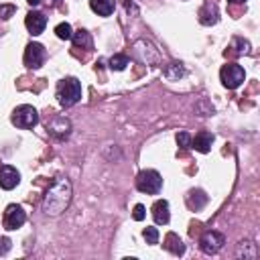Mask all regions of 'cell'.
<instances>
[{
    "label": "cell",
    "mask_w": 260,
    "mask_h": 260,
    "mask_svg": "<svg viewBox=\"0 0 260 260\" xmlns=\"http://www.w3.org/2000/svg\"><path fill=\"white\" fill-rule=\"evenodd\" d=\"M217 18H219V14H217V8H215V4H205L201 10H199V22L201 24H205V26H211V24H215L217 22Z\"/></svg>",
    "instance_id": "16"
},
{
    "label": "cell",
    "mask_w": 260,
    "mask_h": 260,
    "mask_svg": "<svg viewBox=\"0 0 260 260\" xmlns=\"http://www.w3.org/2000/svg\"><path fill=\"white\" fill-rule=\"evenodd\" d=\"M132 53H134V57H136L140 63H144V65H152V63H156V61L160 59L156 47H154L150 41H146V39H138V41L132 45Z\"/></svg>",
    "instance_id": "6"
},
{
    "label": "cell",
    "mask_w": 260,
    "mask_h": 260,
    "mask_svg": "<svg viewBox=\"0 0 260 260\" xmlns=\"http://www.w3.org/2000/svg\"><path fill=\"white\" fill-rule=\"evenodd\" d=\"M45 61V47L41 43H28L24 49V65L30 69H39Z\"/></svg>",
    "instance_id": "9"
},
{
    "label": "cell",
    "mask_w": 260,
    "mask_h": 260,
    "mask_svg": "<svg viewBox=\"0 0 260 260\" xmlns=\"http://www.w3.org/2000/svg\"><path fill=\"white\" fill-rule=\"evenodd\" d=\"M71 41H73V45H75L77 49H85V51H89V49L93 47L91 35H89L87 30H83V28L75 30V32H73V37H71Z\"/></svg>",
    "instance_id": "18"
},
{
    "label": "cell",
    "mask_w": 260,
    "mask_h": 260,
    "mask_svg": "<svg viewBox=\"0 0 260 260\" xmlns=\"http://www.w3.org/2000/svg\"><path fill=\"white\" fill-rule=\"evenodd\" d=\"M183 67H181V63H177V61H173V63H169L167 65V69H165V75H167V79H171V81H177L179 77H183Z\"/></svg>",
    "instance_id": "22"
},
{
    "label": "cell",
    "mask_w": 260,
    "mask_h": 260,
    "mask_svg": "<svg viewBox=\"0 0 260 260\" xmlns=\"http://www.w3.org/2000/svg\"><path fill=\"white\" fill-rule=\"evenodd\" d=\"M14 12H16V6H14V4H0V18H2V20L12 18Z\"/></svg>",
    "instance_id": "26"
},
{
    "label": "cell",
    "mask_w": 260,
    "mask_h": 260,
    "mask_svg": "<svg viewBox=\"0 0 260 260\" xmlns=\"http://www.w3.org/2000/svg\"><path fill=\"white\" fill-rule=\"evenodd\" d=\"M4 228L8 230V232H12V230H18V228H22V223L26 221V213H24V209L20 207V205H8L6 207V211H4Z\"/></svg>",
    "instance_id": "8"
},
{
    "label": "cell",
    "mask_w": 260,
    "mask_h": 260,
    "mask_svg": "<svg viewBox=\"0 0 260 260\" xmlns=\"http://www.w3.org/2000/svg\"><path fill=\"white\" fill-rule=\"evenodd\" d=\"M223 244H225V238H223V234H219V232H215V230H207L201 238H199V248H201V252L203 254H217L221 248H223Z\"/></svg>",
    "instance_id": "7"
},
{
    "label": "cell",
    "mask_w": 260,
    "mask_h": 260,
    "mask_svg": "<svg viewBox=\"0 0 260 260\" xmlns=\"http://www.w3.org/2000/svg\"><path fill=\"white\" fill-rule=\"evenodd\" d=\"M126 65H128V57H126V55L116 53V55L110 57V69H112V71H124Z\"/></svg>",
    "instance_id": "21"
},
{
    "label": "cell",
    "mask_w": 260,
    "mask_h": 260,
    "mask_svg": "<svg viewBox=\"0 0 260 260\" xmlns=\"http://www.w3.org/2000/svg\"><path fill=\"white\" fill-rule=\"evenodd\" d=\"M0 244H2V248H0V254H6V252L10 250V240H8V238H2V240H0Z\"/></svg>",
    "instance_id": "30"
},
{
    "label": "cell",
    "mask_w": 260,
    "mask_h": 260,
    "mask_svg": "<svg viewBox=\"0 0 260 260\" xmlns=\"http://www.w3.org/2000/svg\"><path fill=\"white\" fill-rule=\"evenodd\" d=\"M57 102L63 108H71L81 100V83L77 77H65L57 83Z\"/></svg>",
    "instance_id": "2"
},
{
    "label": "cell",
    "mask_w": 260,
    "mask_h": 260,
    "mask_svg": "<svg viewBox=\"0 0 260 260\" xmlns=\"http://www.w3.org/2000/svg\"><path fill=\"white\" fill-rule=\"evenodd\" d=\"M142 236H144L146 244H158V230L156 228H144Z\"/></svg>",
    "instance_id": "25"
},
{
    "label": "cell",
    "mask_w": 260,
    "mask_h": 260,
    "mask_svg": "<svg viewBox=\"0 0 260 260\" xmlns=\"http://www.w3.org/2000/svg\"><path fill=\"white\" fill-rule=\"evenodd\" d=\"M124 6H126V10H128V12H132V14H138V6H136L132 0H126V4H124Z\"/></svg>",
    "instance_id": "29"
},
{
    "label": "cell",
    "mask_w": 260,
    "mask_h": 260,
    "mask_svg": "<svg viewBox=\"0 0 260 260\" xmlns=\"http://www.w3.org/2000/svg\"><path fill=\"white\" fill-rule=\"evenodd\" d=\"M136 189L140 193H146V195H156L162 189V177L154 169L140 171L136 177Z\"/></svg>",
    "instance_id": "3"
},
{
    "label": "cell",
    "mask_w": 260,
    "mask_h": 260,
    "mask_svg": "<svg viewBox=\"0 0 260 260\" xmlns=\"http://www.w3.org/2000/svg\"><path fill=\"white\" fill-rule=\"evenodd\" d=\"M219 79H221V83H223L228 89H236V87H240V85L244 83L246 71H244V67L238 65V63H228V65L221 67Z\"/></svg>",
    "instance_id": "5"
},
{
    "label": "cell",
    "mask_w": 260,
    "mask_h": 260,
    "mask_svg": "<svg viewBox=\"0 0 260 260\" xmlns=\"http://www.w3.org/2000/svg\"><path fill=\"white\" fill-rule=\"evenodd\" d=\"M49 134L53 136V138H57V140H65L69 134H71V122H69V118H65V116H55L51 122H49Z\"/></svg>",
    "instance_id": "10"
},
{
    "label": "cell",
    "mask_w": 260,
    "mask_h": 260,
    "mask_svg": "<svg viewBox=\"0 0 260 260\" xmlns=\"http://www.w3.org/2000/svg\"><path fill=\"white\" fill-rule=\"evenodd\" d=\"M258 256V248L252 240H242L236 248V258H244V260H254Z\"/></svg>",
    "instance_id": "15"
},
{
    "label": "cell",
    "mask_w": 260,
    "mask_h": 260,
    "mask_svg": "<svg viewBox=\"0 0 260 260\" xmlns=\"http://www.w3.org/2000/svg\"><path fill=\"white\" fill-rule=\"evenodd\" d=\"M55 35H57L61 41H71V37H73V28H71L69 22H59V24L55 26Z\"/></svg>",
    "instance_id": "23"
},
{
    "label": "cell",
    "mask_w": 260,
    "mask_h": 260,
    "mask_svg": "<svg viewBox=\"0 0 260 260\" xmlns=\"http://www.w3.org/2000/svg\"><path fill=\"white\" fill-rule=\"evenodd\" d=\"M177 144H179L183 150L191 148V134H189V132H179V134H177Z\"/></svg>",
    "instance_id": "27"
},
{
    "label": "cell",
    "mask_w": 260,
    "mask_h": 260,
    "mask_svg": "<svg viewBox=\"0 0 260 260\" xmlns=\"http://www.w3.org/2000/svg\"><path fill=\"white\" fill-rule=\"evenodd\" d=\"M152 219H154V223H158V225H167L169 223V219H171V211H169V203L165 201V199H158V201H154V205H152Z\"/></svg>",
    "instance_id": "13"
},
{
    "label": "cell",
    "mask_w": 260,
    "mask_h": 260,
    "mask_svg": "<svg viewBox=\"0 0 260 260\" xmlns=\"http://www.w3.org/2000/svg\"><path fill=\"white\" fill-rule=\"evenodd\" d=\"M213 134L211 132H199L195 138H191V148L199 150V152H209L211 150V144H213Z\"/></svg>",
    "instance_id": "14"
},
{
    "label": "cell",
    "mask_w": 260,
    "mask_h": 260,
    "mask_svg": "<svg viewBox=\"0 0 260 260\" xmlns=\"http://www.w3.org/2000/svg\"><path fill=\"white\" fill-rule=\"evenodd\" d=\"M47 2H49V4H51V6H57V4H59V2H61V0H47Z\"/></svg>",
    "instance_id": "32"
},
{
    "label": "cell",
    "mask_w": 260,
    "mask_h": 260,
    "mask_svg": "<svg viewBox=\"0 0 260 260\" xmlns=\"http://www.w3.org/2000/svg\"><path fill=\"white\" fill-rule=\"evenodd\" d=\"M89 8L100 16H110L116 8L114 0H89Z\"/></svg>",
    "instance_id": "17"
},
{
    "label": "cell",
    "mask_w": 260,
    "mask_h": 260,
    "mask_svg": "<svg viewBox=\"0 0 260 260\" xmlns=\"http://www.w3.org/2000/svg\"><path fill=\"white\" fill-rule=\"evenodd\" d=\"M71 183L67 179H57L45 193V199H43V211L51 217H57L61 215L69 203H71Z\"/></svg>",
    "instance_id": "1"
},
{
    "label": "cell",
    "mask_w": 260,
    "mask_h": 260,
    "mask_svg": "<svg viewBox=\"0 0 260 260\" xmlns=\"http://www.w3.org/2000/svg\"><path fill=\"white\" fill-rule=\"evenodd\" d=\"M230 2H232V4H244L246 0H230Z\"/></svg>",
    "instance_id": "33"
},
{
    "label": "cell",
    "mask_w": 260,
    "mask_h": 260,
    "mask_svg": "<svg viewBox=\"0 0 260 260\" xmlns=\"http://www.w3.org/2000/svg\"><path fill=\"white\" fill-rule=\"evenodd\" d=\"M10 120H12V124H14L16 128H24V130H26V128H35V126L39 124V112H37L32 106L22 104V106L14 108Z\"/></svg>",
    "instance_id": "4"
},
{
    "label": "cell",
    "mask_w": 260,
    "mask_h": 260,
    "mask_svg": "<svg viewBox=\"0 0 260 260\" xmlns=\"http://www.w3.org/2000/svg\"><path fill=\"white\" fill-rule=\"evenodd\" d=\"M24 24H26V28H28L30 35H41L45 30V26H47V16L43 12L30 10L26 14V18H24Z\"/></svg>",
    "instance_id": "12"
},
{
    "label": "cell",
    "mask_w": 260,
    "mask_h": 260,
    "mask_svg": "<svg viewBox=\"0 0 260 260\" xmlns=\"http://www.w3.org/2000/svg\"><path fill=\"white\" fill-rule=\"evenodd\" d=\"M187 203H189L191 209H201V207L207 203V195H205L201 189H193V191L189 193V197H187Z\"/></svg>",
    "instance_id": "19"
},
{
    "label": "cell",
    "mask_w": 260,
    "mask_h": 260,
    "mask_svg": "<svg viewBox=\"0 0 260 260\" xmlns=\"http://www.w3.org/2000/svg\"><path fill=\"white\" fill-rule=\"evenodd\" d=\"M165 248H167L171 254H175V256H179V254L185 252V244H183L175 234H169V236H167V244H165Z\"/></svg>",
    "instance_id": "20"
},
{
    "label": "cell",
    "mask_w": 260,
    "mask_h": 260,
    "mask_svg": "<svg viewBox=\"0 0 260 260\" xmlns=\"http://www.w3.org/2000/svg\"><path fill=\"white\" fill-rule=\"evenodd\" d=\"M232 47H234V53H236V55H248V53H250V43H248V41L234 39Z\"/></svg>",
    "instance_id": "24"
},
{
    "label": "cell",
    "mask_w": 260,
    "mask_h": 260,
    "mask_svg": "<svg viewBox=\"0 0 260 260\" xmlns=\"http://www.w3.org/2000/svg\"><path fill=\"white\" fill-rule=\"evenodd\" d=\"M20 183V173L12 165H2L0 167V187L4 191H12Z\"/></svg>",
    "instance_id": "11"
},
{
    "label": "cell",
    "mask_w": 260,
    "mask_h": 260,
    "mask_svg": "<svg viewBox=\"0 0 260 260\" xmlns=\"http://www.w3.org/2000/svg\"><path fill=\"white\" fill-rule=\"evenodd\" d=\"M132 217L136 219V221H142L144 217H146V207L144 205H134V209H132Z\"/></svg>",
    "instance_id": "28"
},
{
    "label": "cell",
    "mask_w": 260,
    "mask_h": 260,
    "mask_svg": "<svg viewBox=\"0 0 260 260\" xmlns=\"http://www.w3.org/2000/svg\"><path fill=\"white\" fill-rule=\"evenodd\" d=\"M26 2H28L30 6H39V4H41V0H26Z\"/></svg>",
    "instance_id": "31"
}]
</instances>
